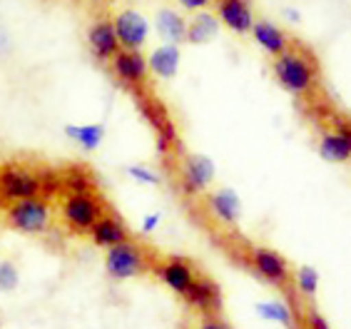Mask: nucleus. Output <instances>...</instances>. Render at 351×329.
Listing matches in <instances>:
<instances>
[{"label": "nucleus", "instance_id": "f257e3e1", "mask_svg": "<svg viewBox=\"0 0 351 329\" xmlns=\"http://www.w3.org/2000/svg\"><path fill=\"white\" fill-rule=\"evenodd\" d=\"M3 215L8 227L18 229L23 235H45L53 225V207L43 195L8 202Z\"/></svg>", "mask_w": 351, "mask_h": 329}, {"label": "nucleus", "instance_id": "f03ea898", "mask_svg": "<svg viewBox=\"0 0 351 329\" xmlns=\"http://www.w3.org/2000/svg\"><path fill=\"white\" fill-rule=\"evenodd\" d=\"M105 215V205L93 190L88 192H65L60 202V222L70 235H88L97 217Z\"/></svg>", "mask_w": 351, "mask_h": 329}, {"label": "nucleus", "instance_id": "7ed1b4c3", "mask_svg": "<svg viewBox=\"0 0 351 329\" xmlns=\"http://www.w3.org/2000/svg\"><path fill=\"white\" fill-rule=\"evenodd\" d=\"M43 190H45V175L35 168L15 160L0 165V205L43 195Z\"/></svg>", "mask_w": 351, "mask_h": 329}, {"label": "nucleus", "instance_id": "20e7f679", "mask_svg": "<svg viewBox=\"0 0 351 329\" xmlns=\"http://www.w3.org/2000/svg\"><path fill=\"white\" fill-rule=\"evenodd\" d=\"M274 78L282 85L287 93L291 95H304L314 85V78H317V70L311 65V60L306 55L294 53V50H284V53L274 55Z\"/></svg>", "mask_w": 351, "mask_h": 329}, {"label": "nucleus", "instance_id": "39448f33", "mask_svg": "<svg viewBox=\"0 0 351 329\" xmlns=\"http://www.w3.org/2000/svg\"><path fill=\"white\" fill-rule=\"evenodd\" d=\"M105 272L112 280H132V277L145 272V252L135 242L122 240L112 247H108L105 255Z\"/></svg>", "mask_w": 351, "mask_h": 329}, {"label": "nucleus", "instance_id": "423d86ee", "mask_svg": "<svg viewBox=\"0 0 351 329\" xmlns=\"http://www.w3.org/2000/svg\"><path fill=\"white\" fill-rule=\"evenodd\" d=\"M110 70L122 85H128L132 90H140L147 82L149 75V65L145 60V55L140 50H128V47L117 50L115 58L110 60Z\"/></svg>", "mask_w": 351, "mask_h": 329}, {"label": "nucleus", "instance_id": "0eeeda50", "mask_svg": "<svg viewBox=\"0 0 351 329\" xmlns=\"http://www.w3.org/2000/svg\"><path fill=\"white\" fill-rule=\"evenodd\" d=\"M215 180V162L207 155H189L182 162V172H180V182H182L184 195H199L210 188Z\"/></svg>", "mask_w": 351, "mask_h": 329}, {"label": "nucleus", "instance_id": "6e6552de", "mask_svg": "<svg viewBox=\"0 0 351 329\" xmlns=\"http://www.w3.org/2000/svg\"><path fill=\"white\" fill-rule=\"evenodd\" d=\"M115 33L117 41H120V47H128V50H140L145 43H147L149 35V23L145 21V15L137 13V10H122V13L115 15Z\"/></svg>", "mask_w": 351, "mask_h": 329}, {"label": "nucleus", "instance_id": "1a4fd4ad", "mask_svg": "<svg viewBox=\"0 0 351 329\" xmlns=\"http://www.w3.org/2000/svg\"><path fill=\"white\" fill-rule=\"evenodd\" d=\"M88 47L95 55V60L110 63L115 58V53L120 50V41H117L112 21H108V18L93 21V25L88 27Z\"/></svg>", "mask_w": 351, "mask_h": 329}, {"label": "nucleus", "instance_id": "9d476101", "mask_svg": "<svg viewBox=\"0 0 351 329\" xmlns=\"http://www.w3.org/2000/svg\"><path fill=\"white\" fill-rule=\"evenodd\" d=\"M217 18L232 33L244 35L254 25V13H252L250 0H217Z\"/></svg>", "mask_w": 351, "mask_h": 329}, {"label": "nucleus", "instance_id": "9b49d317", "mask_svg": "<svg viewBox=\"0 0 351 329\" xmlns=\"http://www.w3.org/2000/svg\"><path fill=\"white\" fill-rule=\"evenodd\" d=\"M252 267L259 277H264L271 284H284L289 280V267L284 262V257H279L274 249L257 247L252 249Z\"/></svg>", "mask_w": 351, "mask_h": 329}, {"label": "nucleus", "instance_id": "f8f14e48", "mask_svg": "<svg viewBox=\"0 0 351 329\" xmlns=\"http://www.w3.org/2000/svg\"><path fill=\"white\" fill-rule=\"evenodd\" d=\"M182 297L195 309L204 312V315H215V312H219V307H222L219 287H217L212 280H207V277H202V280H197L195 277V282L189 284L187 292H184Z\"/></svg>", "mask_w": 351, "mask_h": 329}, {"label": "nucleus", "instance_id": "ddd939ff", "mask_svg": "<svg viewBox=\"0 0 351 329\" xmlns=\"http://www.w3.org/2000/svg\"><path fill=\"white\" fill-rule=\"evenodd\" d=\"M88 237L93 240L95 247H112L117 242L128 240V227L122 225V220H117L115 215H102L97 217L93 227L88 229Z\"/></svg>", "mask_w": 351, "mask_h": 329}, {"label": "nucleus", "instance_id": "4468645a", "mask_svg": "<svg viewBox=\"0 0 351 329\" xmlns=\"http://www.w3.org/2000/svg\"><path fill=\"white\" fill-rule=\"evenodd\" d=\"M180 60H182V53H180V45L175 43H165V45L155 47L147 58L149 73H155L157 78L162 80H169L175 78L177 70H180Z\"/></svg>", "mask_w": 351, "mask_h": 329}, {"label": "nucleus", "instance_id": "2eb2a0df", "mask_svg": "<svg viewBox=\"0 0 351 329\" xmlns=\"http://www.w3.org/2000/svg\"><path fill=\"white\" fill-rule=\"evenodd\" d=\"M319 155L329 162L351 160V125H339L337 133H329L319 142Z\"/></svg>", "mask_w": 351, "mask_h": 329}, {"label": "nucleus", "instance_id": "dca6fc26", "mask_svg": "<svg viewBox=\"0 0 351 329\" xmlns=\"http://www.w3.org/2000/svg\"><path fill=\"white\" fill-rule=\"evenodd\" d=\"M157 275L177 295H184L189 284L195 282V269H192V264L184 262V260H177V257L167 260L162 267L157 269Z\"/></svg>", "mask_w": 351, "mask_h": 329}, {"label": "nucleus", "instance_id": "f3484780", "mask_svg": "<svg viewBox=\"0 0 351 329\" xmlns=\"http://www.w3.org/2000/svg\"><path fill=\"white\" fill-rule=\"evenodd\" d=\"M250 33L254 35L257 45L264 47V50H267L269 55H279V53H284V50L289 47V41H287L284 30H282V27L274 25V23H269V21L254 23Z\"/></svg>", "mask_w": 351, "mask_h": 329}, {"label": "nucleus", "instance_id": "a211bd4d", "mask_svg": "<svg viewBox=\"0 0 351 329\" xmlns=\"http://www.w3.org/2000/svg\"><path fill=\"white\" fill-rule=\"evenodd\" d=\"M155 27H157V33L165 38V43L180 45V43H184V38H187V21H184L177 10H172V8H162V10L157 13Z\"/></svg>", "mask_w": 351, "mask_h": 329}, {"label": "nucleus", "instance_id": "6ab92c4d", "mask_svg": "<svg viewBox=\"0 0 351 329\" xmlns=\"http://www.w3.org/2000/svg\"><path fill=\"white\" fill-rule=\"evenodd\" d=\"M210 209L219 222L234 225L239 220V215H242V202H239L234 190H217L215 195L210 197Z\"/></svg>", "mask_w": 351, "mask_h": 329}, {"label": "nucleus", "instance_id": "aec40b11", "mask_svg": "<svg viewBox=\"0 0 351 329\" xmlns=\"http://www.w3.org/2000/svg\"><path fill=\"white\" fill-rule=\"evenodd\" d=\"M219 18L212 13H197L192 21L187 23V38L184 41L192 43V45H204V43H210L217 38L219 33Z\"/></svg>", "mask_w": 351, "mask_h": 329}, {"label": "nucleus", "instance_id": "412c9836", "mask_svg": "<svg viewBox=\"0 0 351 329\" xmlns=\"http://www.w3.org/2000/svg\"><path fill=\"white\" fill-rule=\"evenodd\" d=\"M65 135L75 145H80L85 152H93L105 140V125H65Z\"/></svg>", "mask_w": 351, "mask_h": 329}, {"label": "nucleus", "instance_id": "4be33fe9", "mask_svg": "<svg viewBox=\"0 0 351 329\" xmlns=\"http://www.w3.org/2000/svg\"><path fill=\"white\" fill-rule=\"evenodd\" d=\"M254 309H257L264 319H271V322H279V324H294L289 304L277 302V299H271V302H257Z\"/></svg>", "mask_w": 351, "mask_h": 329}, {"label": "nucleus", "instance_id": "5701e85b", "mask_svg": "<svg viewBox=\"0 0 351 329\" xmlns=\"http://www.w3.org/2000/svg\"><path fill=\"white\" fill-rule=\"evenodd\" d=\"M297 287L306 297H314L319 289V272L314 267H299L297 272Z\"/></svg>", "mask_w": 351, "mask_h": 329}, {"label": "nucleus", "instance_id": "b1692460", "mask_svg": "<svg viewBox=\"0 0 351 329\" xmlns=\"http://www.w3.org/2000/svg\"><path fill=\"white\" fill-rule=\"evenodd\" d=\"M18 280H21V275H18V267H15L13 260H0V289L13 292L18 287Z\"/></svg>", "mask_w": 351, "mask_h": 329}, {"label": "nucleus", "instance_id": "393cba45", "mask_svg": "<svg viewBox=\"0 0 351 329\" xmlns=\"http://www.w3.org/2000/svg\"><path fill=\"white\" fill-rule=\"evenodd\" d=\"M93 190V182L85 175V170H70L65 177V192H88Z\"/></svg>", "mask_w": 351, "mask_h": 329}, {"label": "nucleus", "instance_id": "a878e982", "mask_svg": "<svg viewBox=\"0 0 351 329\" xmlns=\"http://www.w3.org/2000/svg\"><path fill=\"white\" fill-rule=\"evenodd\" d=\"M128 175L132 177V180L142 182V185H160V175L152 172L149 168H145V165H130Z\"/></svg>", "mask_w": 351, "mask_h": 329}, {"label": "nucleus", "instance_id": "bb28decb", "mask_svg": "<svg viewBox=\"0 0 351 329\" xmlns=\"http://www.w3.org/2000/svg\"><path fill=\"white\" fill-rule=\"evenodd\" d=\"M160 220H162V217H160V212H152V215H147L145 220H142V232H145V235L155 232L157 225H160Z\"/></svg>", "mask_w": 351, "mask_h": 329}, {"label": "nucleus", "instance_id": "cd10ccee", "mask_svg": "<svg viewBox=\"0 0 351 329\" xmlns=\"http://www.w3.org/2000/svg\"><path fill=\"white\" fill-rule=\"evenodd\" d=\"M184 10H204V8L210 5L212 0H177Z\"/></svg>", "mask_w": 351, "mask_h": 329}, {"label": "nucleus", "instance_id": "c85d7f7f", "mask_svg": "<svg viewBox=\"0 0 351 329\" xmlns=\"http://www.w3.org/2000/svg\"><path fill=\"white\" fill-rule=\"evenodd\" d=\"M309 324H311V327H319V329H326V327H329V322H326V319H322L319 315H314V312L309 315Z\"/></svg>", "mask_w": 351, "mask_h": 329}, {"label": "nucleus", "instance_id": "c756f323", "mask_svg": "<svg viewBox=\"0 0 351 329\" xmlns=\"http://www.w3.org/2000/svg\"><path fill=\"white\" fill-rule=\"evenodd\" d=\"M287 18H289L291 23H299V13L294 10V8H289V10H287Z\"/></svg>", "mask_w": 351, "mask_h": 329}, {"label": "nucleus", "instance_id": "7c9ffc66", "mask_svg": "<svg viewBox=\"0 0 351 329\" xmlns=\"http://www.w3.org/2000/svg\"><path fill=\"white\" fill-rule=\"evenodd\" d=\"M93 5H105V3H110V0H90Z\"/></svg>", "mask_w": 351, "mask_h": 329}, {"label": "nucleus", "instance_id": "2f4dec72", "mask_svg": "<svg viewBox=\"0 0 351 329\" xmlns=\"http://www.w3.org/2000/svg\"><path fill=\"white\" fill-rule=\"evenodd\" d=\"M0 209H3V205H0Z\"/></svg>", "mask_w": 351, "mask_h": 329}]
</instances>
